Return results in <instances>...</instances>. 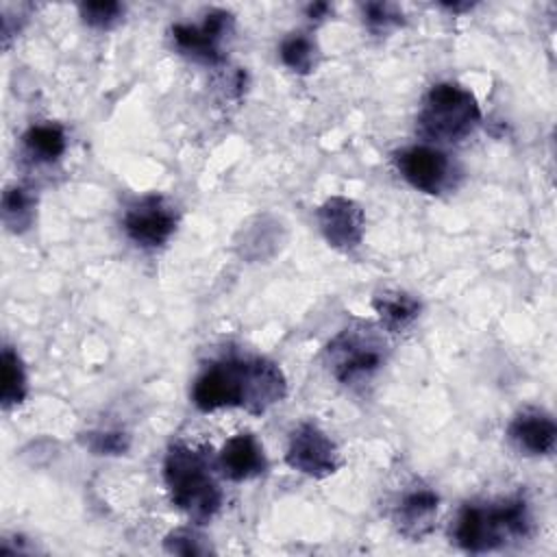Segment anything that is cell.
<instances>
[{
	"label": "cell",
	"instance_id": "obj_1",
	"mask_svg": "<svg viewBox=\"0 0 557 557\" xmlns=\"http://www.w3.org/2000/svg\"><path fill=\"white\" fill-rule=\"evenodd\" d=\"M533 531L529 500L522 494L490 500L468 503L459 509L450 535L455 544L468 553H490L509 542L527 540Z\"/></svg>",
	"mask_w": 557,
	"mask_h": 557
},
{
	"label": "cell",
	"instance_id": "obj_2",
	"mask_svg": "<svg viewBox=\"0 0 557 557\" xmlns=\"http://www.w3.org/2000/svg\"><path fill=\"white\" fill-rule=\"evenodd\" d=\"M163 479L172 503L196 524L209 522L222 507V490L205 448L174 442L163 459Z\"/></svg>",
	"mask_w": 557,
	"mask_h": 557
},
{
	"label": "cell",
	"instance_id": "obj_3",
	"mask_svg": "<svg viewBox=\"0 0 557 557\" xmlns=\"http://www.w3.org/2000/svg\"><path fill=\"white\" fill-rule=\"evenodd\" d=\"M387 359V342L370 322H355L333 335L324 348L329 372L342 385H357L372 379Z\"/></svg>",
	"mask_w": 557,
	"mask_h": 557
},
{
	"label": "cell",
	"instance_id": "obj_4",
	"mask_svg": "<svg viewBox=\"0 0 557 557\" xmlns=\"http://www.w3.org/2000/svg\"><path fill=\"white\" fill-rule=\"evenodd\" d=\"M481 122L476 98L457 83L433 85L418 113V133L429 141L448 144L466 139Z\"/></svg>",
	"mask_w": 557,
	"mask_h": 557
},
{
	"label": "cell",
	"instance_id": "obj_5",
	"mask_svg": "<svg viewBox=\"0 0 557 557\" xmlns=\"http://www.w3.org/2000/svg\"><path fill=\"white\" fill-rule=\"evenodd\" d=\"M246 379H248V357L220 359L198 374L191 387V400L205 413L224 409V407L244 409Z\"/></svg>",
	"mask_w": 557,
	"mask_h": 557
},
{
	"label": "cell",
	"instance_id": "obj_6",
	"mask_svg": "<svg viewBox=\"0 0 557 557\" xmlns=\"http://www.w3.org/2000/svg\"><path fill=\"white\" fill-rule=\"evenodd\" d=\"M285 461L292 470L313 479H324L342 466L335 442L313 422H300L292 431Z\"/></svg>",
	"mask_w": 557,
	"mask_h": 557
},
{
	"label": "cell",
	"instance_id": "obj_7",
	"mask_svg": "<svg viewBox=\"0 0 557 557\" xmlns=\"http://www.w3.org/2000/svg\"><path fill=\"white\" fill-rule=\"evenodd\" d=\"M124 233L141 248L163 246L176 231L174 207L157 194L135 200L124 211Z\"/></svg>",
	"mask_w": 557,
	"mask_h": 557
},
{
	"label": "cell",
	"instance_id": "obj_8",
	"mask_svg": "<svg viewBox=\"0 0 557 557\" xmlns=\"http://www.w3.org/2000/svg\"><path fill=\"white\" fill-rule=\"evenodd\" d=\"M400 176L418 191L440 194L453 178V163L448 154L433 146H409L396 154Z\"/></svg>",
	"mask_w": 557,
	"mask_h": 557
},
{
	"label": "cell",
	"instance_id": "obj_9",
	"mask_svg": "<svg viewBox=\"0 0 557 557\" xmlns=\"http://www.w3.org/2000/svg\"><path fill=\"white\" fill-rule=\"evenodd\" d=\"M233 26V15L215 9L211 11L202 24H174L172 39L176 48L202 63H220L222 54V39Z\"/></svg>",
	"mask_w": 557,
	"mask_h": 557
},
{
	"label": "cell",
	"instance_id": "obj_10",
	"mask_svg": "<svg viewBox=\"0 0 557 557\" xmlns=\"http://www.w3.org/2000/svg\"><path fill=\"white\" fill-rule=\"evenodd\" d=\"M318 226L324 239L337 250H352L361 244L366 231V215L363 209L344 196L326 198L315 211Z\"/></svg>",
	"mask_w": 557,
	"mask_h": 557
},
{
	"label": "cell",
	"instance_id": "obj_11",
	"mask_svg": "<svg viewBox=\"0 0 557 557\" xmlns=\"http://www.w3.org/2000/svg\"><path fill=\"white\" fill-rule=\"evenodd\" d=\"M509 442L524 455L544 457L555 450L557 426L550 413L537 407H527L518 411L507 426Z\"/></svg>",
	"mask_w": 557,
	"mask_h": 557
},
{
	"label": "cell",
	"instance_id": "obj_12",
	"mask_svg": "<svg viewBox=\"0 0 557 557\" xmlns=\"http://www.w3.org/2000/svg\"><path fill=\"white\" fill-rule=\"evenodd\" d=\"M437 505L440 496L431 487L416 485L400 496V500L394 507L392 520L400 535L409 540H422L435 527Z\"/></svg>",
	"mask_w": 557,
	"mask_h": 557
},
{
	"label": "cell",
	"instance_id": "obj_13",
	"mask_svg": "<svg viewBox=\"0 0 557 557\" xmlns=\"http://www.w3.org/2000/svg\"><path fill=\"white\" fill-rule=\"evenodd\" d=\"M215 468L228 481H248L265 472L268 459L255 435L237 433L222 446Z\"/></svg>",
	"mask_w": 557,
	"mask_h": 557
},
{
	"label": "cell",
	"instance_id": "obj_14",
	"mask_svg": "<svg viewBox=\"0 0 557 557\" xmlns=\"http://www.w3.org/2000/svg\"><path fill=\"white\" fill-rule=\"evenodd\" d=\"M372 307L381 320V329L389 333L405 331L411 326L420 315V300L400 289H385L372 298Z\"/></svg>",
	"mask_w": 557,
	"mask_h": 557
},
{
	"label": "cell",
	"instance_id": "obj_15",
	"mask_svg": "<svg viewBox=\"0 0 557 557\" xmlns=\"http://www.w3.org/2000/svg\"><path fill=\"white\" fill-rule=\"evenodd\" d=\"M24 148L35 161L52 163L65 152V133L59 124L46 122V124H33L24 137Z\"/></svg>",
	"mask_w": 557,
	"mask_h": 557
},
{
	"label": "cell",
	"instance_id": "obj_16",
	"mask_svg": "<svg viewBox=\"0 0 557 557\" xmlns=\"http://www.w3.org/2000/svg\"><path fill=\"white\" fill-rule=\"evenodd\" d=\"M2 389H0V400L2 407H15L26 398L28 392V383H26V372L22 366V359L17 357V352L11 346L2 348Z\"/></svg>",
	"mask_w": 557,
	"mask_h": 557
},
{
	"label": "cell",
	"instance_id": "obj_17",
	"mask_svg": "<svg viewBox=\"0 0 557 557\" xmlns=\"http://www.w3.org/2000/svg\"><path fill=\"white\" fill-rule=\"evenodd\" d=\"M35 218V198L24 187H7L2 196V220L13 233H22Z\"/></svg>",
	"mask_w": 557,
	"mask_h": 557
},
{
	"label": "cell",
	"instance_id": "obj_18",
	"mask_svg": "<svg viewBox=\"0 0 557 557\" xmlns=\"http://www.w3.org/2000/svg\"><path fill=\"white\" fill-rule=\"evenodd\" d=\"M278 57L292 72L309 74L315 65V44L305 33H292L281 41Z\"/></svg>",
	"mask_w": 557,
	"mask_h": 557
},
{
	"label": "cell",
	"instance_id": "obj_19",
	"mask_svg": "<svg viewBox=\"0 0 557 557\" xmlns=\"http://www.w3.org/2000/svg\"><path fill=\"white\" fill-rule=\"evenodd\" d=\"M163 548L168 553H174V555H185V557H191V555H209L211 553V544L207 537H202L198 531L194 529H176L172 533L165 535L163 540Z\"/></svg>",
	"mask_w": 557,
	"mask_h": 557
},
{
	"label": "cell",
	"instance_id": "obj_20",
	"mask_svg": "<svg viewBox=\"0 0 557 557\" xmlns=\"http://www.w3.org/2000/svg\"><path fill=\"white\" fill-rule=\"evenodd\" d=\"M81 11V17L85 20V24L94 26V28H109L113 26L122 13H124V7L120 2H85L78 7Z\"/></svg>",
	"mask_w": 557,
	"mask_h": 557
},
{
	"label": "cell",
	"instance_id": "obj_21",
	"mask_svg": "<svg viewBox=\"0 0 557 557\" xmlns=\"http://www.w3.org/2000/svg\"><path fill=\"white\" fill-rule=\"evenodd\" d=\"M363 20L372 30H387L403 24V13L387 2H368L363 4Z\"/></svg>",
	"mask_w": 557,
	"mask_h": 557
},
{
	"label": "cell",
	"instance_id": "obj_22",
	"mask_svg": "<svg viewBox=\"0 0 557 557\" xmlns=\"http://www.w3.org/2000/svg\"><path fill=\"white\" fill-rule=\"evenodd\" d=\"M89 448L96 455H122L128 448V437L120 431L89 433Z\"/></svg>",
	"mask_w": 557,
	"mask_h": 557
},
{
	"label": "cell",
	"instance_id": "obj_23",
	"mask_svg": "<svg viewBox=\"0 0 557 557\" xmlns=\"http://www.w3.org/2000/svg\"><path fill=\"white\" fill-rule=\"evenodd\" d=\"M326 13H329V4L326 2H315V4L307 7V15L311 20H322Z\"/></svg>",
	"mask_w": 557,
	"mask_h": 557
}]
</instances>
